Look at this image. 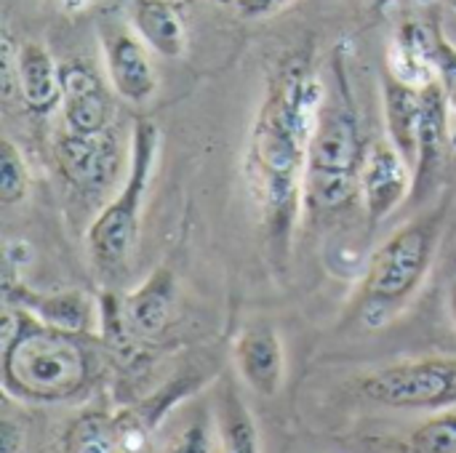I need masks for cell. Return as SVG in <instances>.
<instances>
[{
	"mask_svg": "<svg viewBox=\"0 0 456 453\" xmlns=\"http://www.w3.org/2000/svg\"><path fill=\"white\" fill-rule=\"evenodd\" d=\"M294 0H235V8L246 19H265V16H273L278 11H283Z\"/></svg>",
	"mask_w": 456,
	"mask_h": 453,
	"instance_id": "cell-24",
	"label": "cell"
},
{
	"mask_svg": "<svg viewBox=\"0 0 456 453\" xmlns=\"http://www.w3.org/2000/svg\"><path fill=\"white\" fill-rule=\"evenodd\" d=\"M56 160L72 184L83 190H99L120 168V142L112 128L102 133L61 131L56 139Z\"/></svg>",
	"mask_w": 456,
	"mask_h": 453,
	"instance_id": "cell-10",
	"label": "cell"
},
{
	"mask_svg": "<svg viewBox=\"0 0 456 453\" xmlns=\"http://www.w3.org/2000/svg\"><path fill=\"white\" fill-rule=\"evenodd\" d=\"M436 59H438V72H441V83L446 88L452 112H456V51L449 43L438 40L436 43Z\"/></svg>",
	"mask_w": 456,
	"mask_h": 453,
	"instance_id": "cell-23",
	"label": "cell"
},
{
	"mask_svg": "<svg viewBox=\"0 0 456 453\" xmlns=\"http://www.w3.org/2000/svg\"><path fill=\"white\" fill-rule=\"evenodd\" d=\"M446 219V203H441L436 211L398 227L371 254L363 275V299L369 310H398L419 291L438 254Z\"/></svg>",
	"mask_w": 456,
	"mask_h": 453,
	"instance_id": "cell-4",
	"label": "cell"
},
{
	"mask_svg": "<svg viewBox=\"0 0 456 453\" xmlns=\"http://www.w3.org/2000/svg\"><path fill=\"white\" fill-rule=\"evenodd\" d=\"M5 302L24 310L43 326L69 334H91V326L99 320V307H94L83 291L37 294L16 283V286H5Z\"/></svg>",
	"mask_w": 456,
	"mask_h": 453,
	"instance_id": "cell-14",
	"label": "cell"
},
{
	"mask_svg": "<svg viewBox=\"0 0 456 453\" xmlns=\"http://www.w3.org/2000/svg\"><path fill=\"white\" fill-rule=\"evenodd\" d=\"M238 376L262 398H275L286 379V352L281 334L270 323H248L232 342Z\"/></svg>",
	"mask_w": 456,
	"mask_h": 453,
	"instance_id": "cell-9",
	"label": "cell"
},
{
	"mask_svg": "<svg viewBox=\"0 0 456 453\" xmlns=\"http://www.w3.org/2000/svg\"><path fill=\"white\" fill-rule=\"evenodd\" d=\"M160 150V128L150 117H139L131 131L128 144V174L120 192L99 211V216L88 227V251L99 267H118L131 254L139 224L147 187L155 174Z\"/></svg>",
	"mask_w": 456,
	"mask_h": 453,
	"instance_id": "cell-5",
	"label": "cell"
},
{
	"mask_svg": "<svg viewBox=\"0 0 456 453\" xmlns=\"http://www.w3.org/2000/svg\"><path fill=\"white\" fill-rule=\"evenodd\" d=\"M107 77L118 96L131 104H144L158 91V72L139 35L115 29L104 37Z\"/></svg>",
	"mask_w": 456,
	"mask_h": 453,
	"instance_id": "cell-11",
	"label": "cell"
},
{
	"mask_svg": "<svg viewBox=\"0 0 456 453\" xmlns=\"http://www.w3.org/2000/svg\"><path fill=\"white\" fill-rule=\"evenodd\" d=\"M449 315H452V323L456 326V280L449 288Z\"/></svg>",
	"mask_w": 456,
	"mask_h": 453,
	"instance_id": "cell-27",
	"label": "cell"
},
{
	"mask_svg": "<svg viewBox=\"0 0 456 453\" xmlns=\"http://www.w3.org/2000/svg\"><path fill=\"white\" fill-rule=\"evenodd\" d=\"M363 398L385 409L444 411L456 406V358H417L361 379Z\"/></svg>",
	"mask_w": 456,
	"mask_h": 453,
	"instance_id": "cell-6",
	"label": "cell"
},
{
	"mask_svg": "<svg viewBox=\"0 0 456 453\" xmlns=\"http://www.w3.org/2000/svg\"><path fill=\"white\" fill-rule=\"evenodd\" d=\"M29 195V168L11 139L0 144V200L3 206H16Z\"/></svg>",
	"mask_w": 456,
	"mask_h": 453,
	"instance_id": "cell-21",
	"label": "cell"
},
{
	"mask_svg": "<svg viewBox=\"0 0 456 453\" xmlns=\"http://www.w3.org/2000/svg\"><path fill=\"white\" fill-rule=\"evenodd\" d=\"M366 150L353 107L342 99L323 101L307 152L305 200L313 208L331 211L361 195Z\"/></svg>",
	"mask_w": 456,
	"mask_h": 453,
	"instance_id": "cell-3",
	"label": "cell"
},
{
	"mask_svg": "<svg viewBox=\"0 0 456 453\" xmlns=\"http://www.w3.org/2000/svg\"><path fill=\"white\" fill-rule=\"evenodd\" d=\"M64 11H83V8H88L91 3H96V0H56Z\"/></svg>",
	"mask_w": 456,
	"mask_h": 453,
	"instance_id": "cell-26",
	"label": "cell"
},
{
	"mask_svg": "<svg viewBox=\"0 0 456 453\" xmlns=\"http://www.w3.org/2000/svg\"><path fill=\"white\" fill-rule=\"evenodd\" d=\"M216 438V435H214ZM214 438L206 417L184 422L166 443L163 453H214Z\"/></svg>",
	"mask_w": 456,
	"mask_h": 453,
	"instance_id": "cell-22",
	"label": "cell"
},
{
	"mask_svg": "<svg viewBox=\"0 0 456 453\" xmlns=\"http://www.w3.org/2000/svg\"><path fill=\"white\" fill-rule=\"evenodd\" d=\"M3 392L27 406L75 400L94 382L99 358L91 334H69L43 326L5 302L3 320Z\"/></svg>",
	"mask_w": 456,
	"mask_h": 453,
	"instance_id": "cell-2",
	"label": "cell"
},
{
	"mask_svg": "<svg viewBox=\"0 0 456 453\" xmlns=\"http://www.w3.org/2000/svg\"><path fill=\"white\" fill-rule=\"evenodd\" d=\"M414 192V168L390 139H377L366 150L361 171V200L371 224L387 219Z\"/></svg>",
	"mask_w": 456,
	"mask_h": 453,
	"instance_id": "cell-8",
	"label": "cell"
},
{
	"mask_svg": "<svg viewBox=\"0 0 456 453\" xmlns=\"http://www.w3.org/2000/svg\"><path fill=\"white\" fill-rule=\"evenodd\" d=\"M0 453H24V430L11 417L0 422Z\"/></svg>",
	"mask_w": 456,
	"mask_h": 453,
	"instance_id": "cell-25",
	"label": "cell"
},
{
	"mask_svg": "<svg viewBox=\"0 0 456 453\" xmlns=\"http://www.w3.org/2000/svg\"><path fill=\"white\" fill-rule=\"evenodd\" d=\"M176 302V275L168 267H158L139 288L120 299V312L128 336L158 339L174 315Z\"/></svg>",
	"mask_w": 456,
	"mask_h": 453,
	"instance_id": "cell-13",
	"label": "cell"
},
{
	"mask_svg": "<svg viewBox=\"0 0 456 453\" xmlns=\"http://www.w3.org/2000/svg\"><path fill=\"white\" fill-rule=\"evenodd\" d=\"M152 417L147 411H86L61 435V453H139L147 446Z\"/></svg>",
	"mask_w": 456,
	"mask_h": 453,
	"instance_id": "cell-7",
	"label": "cell"
},
{
	"mask_svg": "<svg viewBox=\"0 0 456 453\" xmlns=\"http://www.w3.org/2000/svg\"><path fill=\"white\" fill-rule=\"evenodd\" d=\"M211 419L219 453H262L256 419L230 379H222L216 387Z\"/></svg>",
	"mask_w": 456,
	"mask_h": 453,
	"instance_id": "cell-17",
	"label": "cell"
},
{
	"mask_svg": "<svg viewBox=\"0 0 456 453\" xmlns=\"http://www.w3.org/2000/svg\"><path fill=\"white\" fill-rule=\"evenodd\" d=\"M131 24L142 43L163 59H182L187 51L184 21L171 0H134Z\"/></svg>",
	"mask_w": 456,
	"mask_h": 453,
	"instance_id": "cell-18",
	"label": "cell"
},
{
	"mask_svg": "<svg viewBox=\"0 0 456 453\" xmlns=\"http://www.w3.org/2000/svg\"><path fill=\"white\" fill-rule=\"evenodd\" d=\"M110 99L102 80L83 64L61 67V117L69 133H102L110 128Z\"/></svg>",
	"mask_w": 456,
	"mask_h": 453,
	"instance_id": "cell-12",
	"label": "cell"
},
{
	"mask_svg": "<svg viewBox=\"0 0 456 453\" xmlns=\"http://www.w3.org/2000/svg\"><path fill=\"white\" fill-rule=\"evenodd\" d=\"M16 96L32 112H48L61 101V67L35 40L16 48Z\"/></svg>",
	"mask_w": 456,
	"mask_h": 453,
	"instance_id": "cell-16",
	"label": "cell"
},
{
	"mask_svg": "<svg viewBox=\"0 0 456 453\" xmlns=\"http://www.w3.org/2000/svg\"><path fill=\"white\" fill-rule=\"evenodd\" d=\"M411 453H456V409H444L422 422L411 438Z\"/></svg>",
	"mask_w": 456,
	"mask_h": 453,
	"instance_id": "cell-20",
	"label": "cell"
},
{
	"mask_svg": "<svg viewBox=\"0 0 456 453\" xmlns=\"http://www.w3.org/2000/svg\"><path fill=\"white\" fill-rule=\"evenodd\" d=\"M323 104V85L305 67H286L270 85L246 144V184L262 227L275 246H289L305 198L310 139Z\"/></svg>",
	"mask_w": 456,
	"mask_h": 453,
	"instance_id": "cell-1",
	"label": "cell"
},
{
	"mask_svg": "<svg viewBox=\"0 0 456 453\" xmlns=\"http://www.w3.org/2000/svg\"><path fill=\"white\" fill-rule=\"evenodd\" d=\"M452 139V104L444 83L433 80L422 88V128L414 166V192H419V187L438 174L449 155Z\"/></svg>",
	"mask_w": 456,
	"mask_h": 453,
	"instance_id": "cell-15",
	"label": "cell"
},
{
	"mask_svg": "<svg viewBox=\"0 0 456 453\" xmlns=\"http://www.w3.org/2000/svg\"><path fill=\"white\" fill-rule=\"evenodd\" d=\"M385 123H387V139L414 168L419 152V128H422V88H414L398 80L395 75H387Z\"/></svg>",
	"mask_w": 456,
	"mask_h": 453,
	"instance_id": "cell-19",
	"label": "cell"
}]
</instances>
